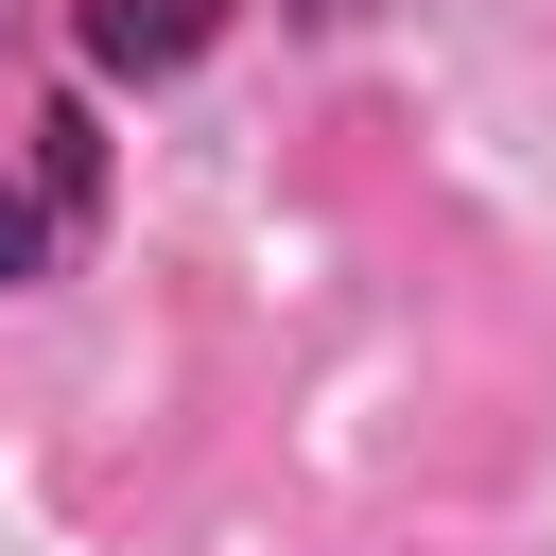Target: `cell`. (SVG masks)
Listing matches in <instances>:
<instances>
[{
	"mask_svg": "<svg viewBox=\"0 0 556 556\" xmlns=\"http://www.w3.org/2000/svg\"><path fill=\"white\" fill-rule=\"evenodd\" d=\"M87 191H104L87 104H35V156H0V278H52V243L87 226Z\"/></svg>",
	"mask_w": 556,
	"mask_h": 556,
	"instance_id": "cell-1",
	"label": "cell"
},
{
	"mask_svg": "<svg viewBox=\"0 0 556 556\" xmlns=\"http://www.w3.org/2000/svg\"><path fill=\"white\" fill-rule=\"evenodd\" d=\"M208 35H226V0H70V52H87V70H139V87L191 70Z\"/></svg>",
	"mask_w": 556,
	"mask_h": 556,
	"instance_id": "cell-2",
	"label": "cell"
},
{
	"mask_svg": "<svg viewBox=\"0 0 556 556\" xmlns=\"http://www.w3.org/2000/svg\"><path fill=\"white\" fill-rule=\"evenodd\" d=\"M313 17H365V0H313Z\"/></svg>",
	"mask_w": 556,
	"mask_h": 556,
	"instance_id": "cell-3",
	"label": "cell"
}]
</instances>
